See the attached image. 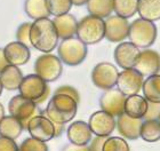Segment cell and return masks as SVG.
I'll return each mask as SVG.
<instances>
[{"instance_id": "cell-4", "label": "cell", "mask_w": 160, "mask_h": 151, "mask_svg": "<svg viewBox=\"0 0 160 151\" xmlns=\"http://www.w3.org/2000/svg\"><path fill=\"white\" fill-rule=\"evenodd\" d=\"M88 48L78 37L63 39L57 45V55L62 63L69 67H77L86 60Z\"/></svg>"}, {"instance_id": "cell-13", "label": "cell", "mask_w": 160, "mask_h": 151, "mask_svg": "<svg viewBox=\"0 0 160 151\" xmlns=\"http://www.w3.org/2000/svg\"><path fill=\"white\" fill-rule=\"evenodd\" d=\"M126 98V95L122 94L118 88L108 89L100 98L101 110L110 113L113 117H118L123 113Z\"/></svg>"}, {"instance_id": "cell-6", "label": "cell", "mask_w": 160, "mask_h": 151, "mask_svg": "<svg viewBox=\"0 0 160 151\" xmlns=\"http://www.w3.org/2000/svg\"><path fill=\"white\" fill-rule=\"evenodd\" d=\"M20 95L34 101L37 104L43 103L50 94V88L46 81L38 74L32 73L23 77V80L18 87Z\"/></svg>"}, {"instance_id": "cell-42", "label": "cell", "mask_w": 160, "mask_h": 151, "mask_svg": "<svg viewBox=\"0 0 160 151\" xmlns=\"http://www.w3.org/2000/svg\"><path fill=\"white\" fill-rule=\"evenodd\" d=\"M3 117H5V108H3L2 103L0 102V120H1Z\"/></svg>"}, {"instance_id": "cell-35", "label": "cell", "mask_w": 160, "mask_h": 151, "mask_svg": "<svg viewBox=\"0 0 160 151\" xmlns=\"http://www.w3.org/2000/svg\"><path fill=\"white\" fill-rule=\"evenodd\" d=\"M160 116V103L148 101V110L144 114V120H158Z\"/></svg>"}, {"instance_id": "cell-25", "label": "cell", "mask_w": 160, "mask_h": 151, "mask_svg": "<svg viewBox=\"0 0 160 151\" xmlns=\"http://www.w3.org/2000/svg\"><path fill=\"white\" fill-rule=\"evenodd\" d=\"M137 13L143 20L156 22L160 20V0H138Z\"/></svg>"}, {"instance_id": "cell-12", "label": "cell", "mask_w": 160, "mask_h": 151, "mask_svg": "<svg viewBox=\"0 0 160 151\" xmlns=\"http://www.w3.org/2000/svg\"><path fill=\"white\" fill-rule=\"evenodd\" d=\"M143 81V76L134 68H132V69H125L119 72L116 86L122 94H125L126 96H130V95L140 93Z\"/></svg>"}, {"instance_id": "cell-15", "label": "cell", "mask_w": 160, "mask_h": 151, "mask_svg": "<svg viewBox=\"0 0 160 151\" xmlns=\"http://www.w3.org/2000/svg\"><path fill=\"white\" fill-rule=\"evenodd\" d=\"M134 69L138 71L143 77L156 74L160 69V54L150 48L141 50Z\"/></svg>"}, {"instance_id": "cell-29", "label": "cell", "mask_w": 160, "mask_h": 151, "mask_svg": "<svg viewBox=\"0 0 160 151\" xmlns=\"http://www.w3.org/2000/svg\"><path fill=\"white\" fill-rule=\"evenodd\" d=\"M138 0H113V12L123 18H130L137 13Z\"/></svg>"}, {"instance_id": "cell-2", "label": "cell", "mask_w": 160, "mask_h": 151, "mask_svg": "<svg viewBox=\"0 0 160 151\" xmlns=\"http://www.w3.org/2000/svg\"><path fill=\"white\" fill-rule=\"evenodd\" d=\"M78 111V103L65 94H54L50 98L43 113L56 124H68L73 120Z\"/></svg>"}, {"instance_id": "cell-20", "label": "cell", "mask_w": 160, "mask_h": 151, "mask_svg": "<svg viewBox=\"0 0 160 151\" xmlns=\"http://www.w3.org/2000/svg\"><path fill=\"white\" fill-rule=\"evenodd\" d=\"M54 27L57 32V36L60 39H68V38L74 37L77 33L78 21L74 15L70 13L63 14L55 16L53 20Z\"/></svg>"}, {"instance_id": "cell-18", "label": "cell", "mask_w": 160, "mask_h": 151, "mask_svg": "<svg viewBox=\"0 0 160 151\" xmlns=\"http://www.w3.org/2000/svg\"><path fill=\"white\" fill-rule=\"evenodd\" d=\"M3 52H5V56L8 63L12 65H16V67L27 64L31 57L30 47H28L17 40L7 44L3 47Z\"/></svg>"}, {"instance_id": "cell-36", "label": "cell", "mask_w": 160, "mask_h": 151, "mask_svg": "<svg viewBox=\"0 0 160 151\" xmlns=\"http://www.w3.org/2000/svg\"><path fill=\"white\" fill-rule=\"evenodd\" d=\"M0 151H18V145L15 140L0 136Z\"/></svg>"}, {"instance_id": "cell-23", "label": "cell", "mask_w": 160, "mask_h": 151, "mask_svg": "<svg viewBox=\"0 0 160 151\" xmlns=\"http://www.w3.org/2000/svg\"><path fill=\"white\" fill-rule=\"evenodd\" d=\"M24 131L21 121L13 116H5L0 120V136L15 140Z\"/></svg>"}, {"instance_id": "cell-24", "label": "cell", "mask_w": 160, "mask_h": 151, "mask_svg": "<svg viewBox=\"0 0 160 151\" xmlns=\"http://www.w3.org/2000/svg\"><path fill=\"white\" fill-rule=\"evenodd\" d=\"M24 12L29 18L33 21L50 16L46 0H25Z\"/></svg>"}, {"instance_id": "cell-19", "label": "cell", "mask_w": 160, "mask_h": 151, "mask_svg": "<svg viewBox=\"0 0 160 151\" xmlns=\"http://www.w3.org/2000/svg\"><path fill=\"white\" fill-rule=\"evenodd\" d=\"M67 136L70 143L76 145H88L93 138L88 123L83 120H76L67 128Z\"/></svg>"}, {"instance_id": "cell-16", "label": "cell", "mask_w": 160, "mask_h": 151, "mask_svg": "<svg viewBox=\"0 0 160 151\" xmlns=\"http://www.w3.org/2000/svg\"><path fill=\"white\" fill-rule=\"evenodd\" d=\"M140 48L136 47L130 41H123V43H120L114 49V61L123 70L132 69L135 65V62L140 55Z\"/></svg>"}, {"instance_id": "cell-41", "label": "cell", "mask_w": 160, "mask_h": 151, "mask_svg": "<svg viewBox=\"0 0 160 151\" xmlns=\"http://www.w3.org/2000/svg\"><path fill=\"white\" fill-rule=\"evenodd\" d=\"M88 0H71L72 5L74 6H82V5H86Z\"/></svg>"}, {"instance_id": "cell-44", "label": "cell", "mask_w": 160, "mask_h": 151, "mask_svg": "<svg viewBox=\"0 0 160 151\" xmlns=\"http://www.w3.org/2000/svg\"><path fill=\"white\" fill-rule=\"evenodd\" d=\"M157 74H159V76H160V69H159V70H158V72H157Z\"/></svg>"}, {"instance_id": "cell-17", "label": "cell", "mask_w": 160, "mask_h": 151, "mask_svg": "<svg viewBox=\"0 0 160 151\" xmlns=\"http://www.w3.org/2000/svg\"><path fill=\"white\" fill-rule=\"evenodd\" d=\"M142 123H143L142 119L129 117L123 112L122 114L118 116V119L116 120V127L123 138L137 140L140 138Z\"/></svg>"}, {"instance_id": "cell-10", "label": "cell", "mask_w": 160, "mask_h": 151, "mask_svg": "<svg viewBox=\"0 0 160 151\" xmlns=\"http://www.w3.org/2000/svg\"><path fill=\"white\" fill-rule=\"evenodd\" d=\"M129 22L118 15H110L104 20V38L111 43H121L128 38Z\"/></svg>"}, {"instance_id": "cell-8", "label": "cell", "mask_w": 160, "mask_h": 151, "mask_svg": "<svg viewBox=\"0 0 160 151\" xmlns=\"http://www.w3.org/2000/svg\"><path fill=\"white\" fill-rule=\"evenodd\" d=\"M36 74L41 77L46 83H53L61 77L63 72V63L60 57L50 53H43L37 57L34 62Z\"/></svg>"}, {"instance_id": "cell-30", "label": "cell", "mask_w": 160, "mask_h": 151, "mask_svg": "<svg viewBox=\"0 0 160 151\" xmlns=\"http://www.w3.org/2000/svg\"><path fill=\"white\" fill-rule=\"evenodd\" d=\"M46 1L50 15H54V16L69 13L71 10V7L73 6L71 0H46Z\"/></svg>"}, {"instance_id": "cell-34", "label": "cell", "mask_w": 160, "mask_h": 151, "mask_svg": "<svg viewBox=\"0 0 160 151\" xmlns=\"http://www.w3.org/2000/svg\"><path fill=\"white\" fill-rule=\"evenodd\" d=\"M54 94H65V95H68V96H71L78 104H79V102H80L79 92L74 87L70 86V85H62L60 87H57L56 89H55V93H54Z\"/></svg>"}, {"instance_id": "cell-21", "label": "cell", "mask_w": 160, "mask_h": 151, "mask_svg": "<svg viewBox=\"0 0 160 151\" xmlns=\"http://www.w3.org/2000/svg\"><path fill=\"white\" fill-rule=\"evenodd\" d=\"M23 73L20 68L9 64L0 72V81L2 87L7 91H17L23 80Z\"/></svg>"}, {"instance_id": "cell-14", "label": "cell", "mask_w": 160, "mask_h": 151, "mask_svg": "<svg viewBox=\"0 0 160 151\" xmlns=\"http://www.w3.org/2000/svg\"><path fill=\"white\" fill-rule=\"evenodd\" d=\"M88 125L92 133L96 136H110L116 129V119L105 111H95L89 117Z\"/></svg>"}, {"instance_id": "cell-43", "label": "cell", "mask_w": 160, "mask_h": 151, "mask_svg": "<svg viewBox=\"0 0 160 151\" xmlns=\"http://www.w3.org/2000/svg\"><path fill=\"white\" fill-rule=\"evenodd\" d=\"M2 89H3V87H2V85H1V81H0V96L2 94Z\"/></svg>"}, {"instance_id": "cell-9", "label": "cell", "mask_w": 160, "mask_h": 151, "mask_svg": "<svg viewBox=\"0 0 160 151\" xmlns=\"http://www.w3.org/2000/svg\"><path fill=\"white\" fill-rule=\"evenodd\" d=\"M118 74L119 71L116 65L109 62H101L94 67L90 77L93 84L97 88L108 91L117 85Z\"/></svg>"}, {"instance_id": "cell-40", "label": "cell", "mask_w": 160, "mask_h": 151, "mask_svg": "<svg viewBox=\"0 0 160 151\" xmlns=\"http://www.w3.org/2000/svg\"><path fill=\"white\" fill-rule=\"evenodd\" d=\"M54 129H55V138H60L65 131V126L63 124H56L54 123Z\"/></svg>"}, {"instance_id": "cell-3", "label": "cell", "mask_w": 160, "mask_h": 151, "mask_svg": "<svg viewBox=\"0 0 160 151\" xmlns=\"http://www.w3.org/2000/svg\"><path fill=\"white\" fill-rule=\"evenodd\" d=\"M158 36V29L154 22L137 18L129 23V31H128V38L132 44H134L138 48L151 47L156 43Z\"/></svg>"}, {"instance_id": "cell-39", "label": "cell", "mask_w": 160, "mask_h": 151, "mask_svg": "<svg viewBox=\"0 0 160 151\" xmlns=\"http://www.w3.org/2000/svg\"><path fill=\"white\" fill-rule=\"evenodd\" d=\"M9 63L7 61L6 56H5V52H3V48L0 47V72L5 69L6 67H8Z\"/></svg>"}, {"instance_id": "cell-28", "label": "cell", "mask_w": 160, "mask_h": 151, "mask_svg": "<svg viewBox=\"0 0 160 151\" xmlns=\"http://www.w3.org/2000/svg\"><path fill=\"white\" fill-rule=\"evenodd\" d=\"M140 138L145 142L153 143L160 140V123L159 120H144L141 127Z\"/></svg>"}, {"instance_id": "cell-1", "label": "cell", "mask_w": 160, "mask_h": 151, "mask_svg": "<svg viewBox=\"0 0 160 151\" xmlns=\"http://www.w3.org/2000/svg\"><path fill=\"white\" fill-rule=\"evenodd\" d=\"M58 36L49 17L39 18L32 22L30 29L31 47L41 53H52L58 45Z\"/></svg>"}, {"instance_id": "cell-7", "label": "cell", "mask_w": 160, "mask_h": 151, "mask_svg": "<svg viewBox=\"0 0 160 151\" xmlns=\"http://www.w3.org/2000/svg\"><path fill=\"white\" fill-rule=\"evenodd\" d=\"M8 111L10 116L17 118L21 121L24 129H27L29 121L34 116L41 114L43 112L34 101L29 100L22 95H15L10 98L8 103Z\"/></svg>"}, {"instance_id": "cell-22", "label": "cell", "mask_w": 160, "mask_h": 151, "mask_svg": "<svg viewBox=\"0 0 160 151\" xmlns=\"http://www.w3.org/2000/svg\"><path fill=\"white\" fill-rule=\"evenodd\" d=\"M147 110H148V101L144 96L135 94L126 98L123 112L127 116L133 118H138V119H143Z\"/></svg>"}, {"instance_id": "cell-26", "label": "cell", "mask_w": 160, "mask_h": 151, "mask_svg": "<svg viewBox=\"0 0 160 151\" xmlns=\"http://www.w3.org/2000/svg\"><path fill=\"white\" fill-rule=\"evenodd\" d=\"M142 92L147 101L160 103V76L152 74L143 81L142 84Z\"/></svg>"}, {"instance_id": "cell-31", "label": "cell", "mask_w": 160, "mask_h": 151, "mask_svg": "<svg viewBox=\"0 0 160 151\" xmlns=\"http://www.w3.org/2000/svg\"><path fill=\"white\" fill-rule=\"evenodd\" d=\"M102 151H130V148L125 138L119 136H108Z\"/></svg>"}, {"instance_id": "cell-38", "label": "cell", "mask_w": 160, "mask_h": 151, "mask_svg": "<svg viewBox=\"0 0 160 151\" xmlns=\"http://www.w3.org/2000/svg\"><path fill=\"white\" fill-rule=\"evenodd\" d=\"M61 151H88V147L87 145H76L72 143L64 145V148Z\"/></svg>"}, {"instance_id": "cell-32", "label": "cell", "mask_w": 160, "mask_h": 151, "mask_svg": "<svg viewBox=\"0 0 160 151\" xmlns=\"http://www.w3.org/2000/svg\"><path fill=\"white\" fill-rule=\"evenodd\" d=\"M18 151H49L46 142L39 141L37 138H25L21 145H18Z\"/></svg>"}, {"instance_id": "cell-33", "label": "cell", "mask_w": 160, "mask_h": 151, "mask_svg": "<svg viewBox=\"0 0 160 151\" xmlns=\"http://www.w3.org/2000/svg\"><path fill=\"white\" fill-rule=\"evenodd\" d=\"M31 22H24L20 24L16 30V40L24 44L28 47H31L30 43V29H31Z\"/></svg>"}, {"instance_id": "cell-37", "label": "cell", "mask_w": 160, "mask_h": 151, "mask_svg": "<svg viewBox=\"0 0 160 151\" xmlns=\"http://www.w3.org/2000/svg\"><path fill=\"white\" fill-rule=\"evenodd\" d=\"M108 136H95L90 140L88 143V151H102L103 150V144Z\"/></svg>"}, {"instance_id": "cell-11", "label": "cell", "mask_w": 160, "mask_h": 151, "mask_svg": "<svg viewBox=\"0 0 160 151\" xmlns=\"http://www.w3.org/2000/svg\"><path fill=\"white\" fill-rule=\"evenodd\" d=\"M27 131L29 132L31 138H37L39 141L48 142L50 140L55 138L54 123L42 113L34 116L29 121Z\"/></svg>"}, {"instance_id": "cell-5", "label": "cell", "mask_w": 160, "mask_h": 151, "mask_svg": "<svg viewBox=\"0 0 160 151\" xmlns=\"http://www.w3.org/2000/svg\"><path fill=\"white\" fill-rule=\"evenodd\" d=\"M77 37L86 45H95L104 38V20L94 15H87L78 22Z\"/></svg>"}, {"instance_id": "cell-27", "label": "cell", "mask_w": 160, "mask_h": 151, "mask_svg": "<svg viewBox=\"0 0 160 151\" xmlns=\"http://www.w3.org/2000/svg\"><path fill=\"white\" fill-rule=\"evenodd\" d=\"M86 6L90 15L107 18L113 12V0H88Z\"/></svg>"}]
</instances>
